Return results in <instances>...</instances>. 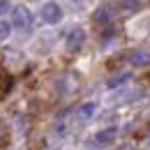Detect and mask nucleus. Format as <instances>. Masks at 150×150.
<instances>
[{"label": "nucleus", "instance_id": "nucleus-1", "mask_svg": "<svg viewBox=\"0 0 150 150\" xmlns=\"http://www.w3.org/2000/svg\"><path fill=\"white\" fill-rule=\"evenodd\" d=\"M12 28H16L21 33H30V28H33V16H30V9L28 7H14L12 9Z\"/></svg>", "mask_w": 150, "mask_h": 150}, {"label": "nucleus", "instance_id": "nucleus-2", "mask_svg": "<svg viewBox=\"0 0 150 150\" xmlns=\"http://www.w3.org/2000/svg\"><path fill=\"white\" fill-rule=\"evenodd\" d=\"M42 21L49 23V25H56L62 21V7L58 2H46L42 5Z\"/></svg>", "mask_w": 150, "mask_h": 150}, {"label": "nucleus", "instance_id": "nucleus-3", "mask_svg": "<svg viewBox=\"0 0 150 150\" xmlns=\"http://www.w3.org/2000/svg\"><path fill=\"white\" fill-rule=\"evenodd\" d=\"M83 42H86V30H83L81 25H74L72 30H67V35H65V46H67L69 51L81 49Z\"/></svg>", "mask_w": 150, "mask_h": 150}, {"label": "nucleus", "instance_id": "nucleus-4", "mask_svg": "<svg viewBox=\"0 0 150 150\" xmlns=\"http://www.w3.org/2000/svg\"><path fill=\"white\" fill-rule=\"evenodd\" d=\"M115 139H118V129H115V127H106V129H102V132H97V134H95V143H97L99 148L111 146Z\"/></svg>", "mask_w": 150, "mask_h": 150}, {"label": "nucleus", "instance_id": "nucleus-5", "mask_svg": "<svg viewBox=\"0 0 150 150\" xmlns=\"http://www.w3.org/2000/svg\"><path fill=\"white\" fill-rule=\"evenodd\" d=\"M129 65H132V67L150 65V56L146 53V51H134V53H129Z\"/></svg>", "mask_w": 150, "mask_h": 150}, {"label": "nucleus", "instance_id": "nucleus-6", "mask_svg": "<svg viewBox=\"0 0 150 150\" xmlns=\"http://www.w3.org/2000/svg\"><path fill=\"white\" fill-rule=\"evenodd\" d=\"M93 113H95V102H86V104L76 111V115H79V120H83V122H86V120H90V118H93Z\"/></svg>", "mask_w": 150, "mask_h": 150}, {"label": "nucleus", "instance_id": "nucleus-7", "mask_svg": "<svg viewBox=\"0 0 150 150\" xmlns=\"http://www.w3.org/2000/svg\"><path fill=\"white\" fill-rule=\"evenodd\" d=\"M9 88H12V76H9V74H2V72H0V99H2L7 93H9Z\"/></svg>", "mask_w": 150, "mask_h": 150}, {"label": "nucleus", "instance_id": "nucleus-8", "mask_svg": "<svg viewBox=\"0 0 150 150\" xmlns=\"http://www.w3.org/2000/svg\"><path fill=\"white\" fill-rule=\"evenodd\" d=\"M95 21H97V23H109V21H111V12H109V7H99V12L95 14Z\"/></svg>", "mask_w": 150, "mask_h": 150}, {"label": "nucleus", "instance_id": "nucleus-9", "mask_svg": "<svg viewBox=\"0 0 150 150\" xmlns=\"http://www.w3.org/2000/svg\"><path fill=\"white\" fill-rule=\"evenodd\" d=\"M9 33H12V23L9 21H0V42H5L9 37Z\"/></svg>", "mask_w": 150, "mask_h": 150}, {"label": "nucleus", "instance_id": "nucleus-10", "mask_svg": "<svg viewBox=\"0 0 150 150\" xmlns=\"http://www.w3.org/2000/svg\"><path fill=\"white\" fill-rule=\"evenodd\" d=\"M129 72H127V74H122V76H115V79H111V81H109V88H118V86H120V83H125V81H129Z\"/></svg>", "mask_w": 150, "mask_h": 150}, {"label": "nucleus", "instance_id": "nucleus-11", "mask_svg": "<svg viewBox=\"0 0 150 150\" xmlns=\"http://www.w3.org/2000/svg\"><path fill=\"white\" fill-rule=\"evenodd\" d=\"M120 7L127 12H136V9H143V2H120Z\"/></svg>", "mask_w": 150, "mask_h": 150}, {"label": "nucleus", "instance_id": "nucleus-12", "mask_svg": "<svg viewBox=\"0 0 150 150\" xmlns=\"http://www.w3.org/2000/svg\"><path fill=\"white\" fill-rule=\"evenodd\" d=\"M7 9H9V2L7 0H0V14H5Z\"/></svg>", "mask_w": 150, "mask_h": 150}, {"label": "nucleus", "instance_id": "nucleus-13", "mask_svg": "<svg viewBox=\"0 0 150 150\" xmlns=\"http://www.w3.org/2000/svg\"><path fill=\"white\" fill-rule=\"evenodd\" d=\"M148 146H150V136H148Z\"/></svg>", "mask_w": 150, "mask_h": 150}]
</instances>
